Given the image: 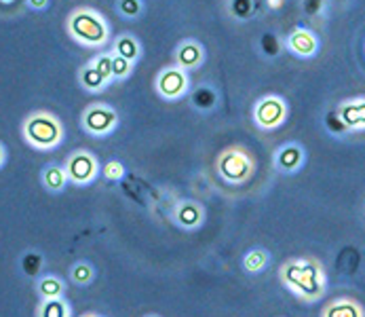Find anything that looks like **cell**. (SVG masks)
I'll use <instances>...</instances> for the list:
<instances>
[{"label": "cell", "mask_w": 365, "mask_h": 317, "mask_svg": "<svg viewBox=\"0 0 365 317\" xmlns=\"http://www.w3.org/2000/svg\"><path fill=\"white\" fill-rule=\"evenodd\" d=\"M125 173H127V169L118 158H110L102 165V176L108 182H120L125 178Z\"/></svg>", "instance_id": "28"}, {"label": "cell", "mask_w": 365, "mask_h": 317, "mask_svg": "<svg viewBox=\"0 0 365 317\" xmlns=\"http://www.w3.org/2000/svg\"><path fill=\"white\" fill-rule=\"evenodd\" d=\"M336 112H338V116L342 119V123L346 125V129L351 134L365 131V96L340 102Z\"/></svg>", "instance_id": "13"}, {"label": "cell", "mask_w": 365, "mask_h": 317, "mask_svg": "<svg viewBox=\"0 0 365 317\" xmlns=\"http://www.w3.org/2000/svg\"><path fill=\"white\" fill-rule=\"evenodd\" d=\"M283 45H285L287 51L292 53L294 57H298V59H313V57H317L319 51H321V41H319V36L314 34L311 28H304V26L294 28V30L285 36Z\"/></svg>", "instance_id": "9"}, {"label": "cell", "mask_w": 365, "mask_h": 317, "mask_svg": "<svg viewBox=\"0 0 365 317\" xmlns=\"http://www.w3.org/2000/svg\"><path fill=\"white\" fill-rule=\"evenodd\" d=\"M112 51H102V53H98V55H93L91 59H89V64L104 76L106 81L112 85L114 83V76H112Z\"/></svg>", "instance_id": "26"}, {"label": "cell", "mask_w": 365, "mask_h": 317, "mask_svg": "<svg viewBox=\"0 0 365 317\" xmlns=\"http://www.w3.org/2000/svg\"><path fill=\"white\" fill-rule=\"evenodd\" d=\"M41 184L47 193L51 195H59L66 191V186L70 184L68 180V173H66V167L63 165H57V163H49L43 167L41 171Z\"/></svg>", "instance_id": "14"}, {"label": "cell", "mask_w": 365, "mask_h": 317, "mask_svg": "<svg viewBox=\"0 0 365 317\" xmlns=\"http://www.w3.org/2000/svg\"><path fill=\"white\" fill-rule=\"evenodd\" d=\"M325 129L331 134V136H336V138H342V136H346V134H351L349 129H346V125L342 123V119L338 116V112L336 110H331V112H327V116H325Z\"/></svg>", "instance_id": "29"}, {"label": "cell", "mask_w": 365, "mask_h": 317, "mask_svg": "<svg viewBox=\"0 0 365 317\" xmlns=\"http://www.w3.org/2000/svg\"><path fill=\"white\" fill-rule=\"evenodd\" d=\"M21 138L30 149L49 153L63 144L66 127L55 112L41 108V110H32L21 121Z\"/></svg>", "instance_id": "3"}, {"label": "cell", "mask_w": 365, "mask_h": 317, "mask_svg": "<svg viewBox=\"0 0 365 317\" xmlns=\"http://www.w3.org/2000/svg\"><path fill=\"white\" fill-rule=\"evenodd\" d=\"M63 167H66L70 184H74V186H89L102 173L100 158L96 157L91 151H87V149H78V151L70 153L66 157Z\"/></svg>", "instance_id": "6"}, {"label": "cell", "mask_w": 365, "mask_h": 317, "mask_svg": "<svg viewBox=\"0 0 365 317\" xmlns=\"http://www.w3.org/2000/svg\"><path fill=\"white\" fill-rule=\"evenodd\" d=\"M205 47H203V43L201 41H197V39H184L178 47H175V51H173V64L175 66H180L182 70H186V72H195V70H199L203 64H205Z\"/></svg>", "instance_id": "11"}, {"label": "cell", "mask_w": 365, "mask_h": 317, "mask_svg": "<svg viewBox=\"0 0 365 317\" xmlns=\"http://www.w3.org/2000/svg\"><path fill=\"white\" fill-rule=\"evenodd\" d=\"M190 96V108L192 110H197V112H201V114H209V112H213L217 104H220V94H217V89L213 87V85H199L195 91H190L188 94Z\"/></svg>", "instance_id": "16"}, {"label": "cell", "mask_w": 365, "mask_h": 317, "mask_svg": "<svg viewBox=\"0 0 365 317\" xmlns=\"http://www.w3.org/2000/svg\"><path fill=\"white\" fill-rule=\"evenodd\" d=\"M19 0H0V6H6V9H11V6H15ZM24 4H26V0H21Z\"/></svg>", "instance_id": "34"}, {"label": "cell", "mask_w": 365, "mask_h": 317, "mask_svg": "<svg viewBox=\"0 0 365 317\" xmlns=\"http://www.w3.org/2000/svg\"><path fill=\"white\" fill-rule=\"evenodd\" d=\"M6 158H9V153H6V146L0 142V169L6 165Z\"/></svg>", "instance_id": "33"}, {"label": "cell", "mask_w": 365, "mask_h": 317, "mask_svg": "<svg viewBox=\"0 0 365 317\" xmlns=\"http://www.w3.org/2000/svg\"><path fill=\"white\" fill-rule=\"evenodd\" d=\"M287 116H289V106L285 102V98H281L277 94L264 96L252 108V119H254L256 127L262 131L279 129L281 125H285Z\"/></svg>", "instance_id": "7"}, {"label": "cell", "mask_w": 365, "mask_h": 317, "mask_svg": "<svg viewBox=\"0 0 365 317\" xmlns=\"http://www.w3.org/2000/svg\"><path fill=\"white\" fill-rule=\"evenodd\" d=\"M81 317H104V316H100V313H85V316H81Z\"/></svg>", "instance_id": "35"}, {"label": "cell", "mask_w": 365, "mask_h": 317, "mask_svg": "<svg viewBox=\"0 0 365 317\" xmlns=\"http://www.w3.org/2000/svg\"><path fill=\"white\" fill-rule=\"evenodd\" d=\"M258 13V2L256 0H228V15L235 21H250Z\"/></svg>", "instance_id": "23"}, {"label": "cell", "mask_w": 365, "mask_h": 317, "mask_svg": "<svg viewBox=\"0 0 365 317\" xmlns=\"http://www.w3.org/2000/svg\"><path fill=\"white\" fill-rule=\"evenodd\" d=\"M321 317H365L364 307L355 301V298H336L331 301L325 309Z\"/></svg>", "instance_id": "19"}, {"label": "cell", "mask_w": 365, "mask_h": 317, "mask_svg": "<svg viewBox=\"0 0 365 317\" xmlns=\"http://www.w3.org/2000/svg\"><path fill=\"white\" fill-rule=\"evenodd\" d=\"M268 264H270V254L264 248H252L243 256V268L250 275H260L268 268Z\"/></svg>", "instance_id": "21"}, {"label": "cell", "mask_w": 365, "mask_h": 317, "mask_svg": "<svg viewBox=\"0 0 365 317\" xmlns=\"http://www.w3.org/2000/svg\"><path fill=\"white\" fill-rule=\"evenodd\" d=\"M66 34L70 41L87 49H102L112 39L108 19L93 6L72 9L66 17Z\"/></svg>", "instance_id": "2"}, {"label": "cell", "mask_w": 365, "mask_h": 317, "mask_svg": "<svg viewBox=\"0 0 365 317\" xmlns=\"http://www.w3.org/2000/svg\"><path fill=\"white\" fill-rule=\"evenodd\" d=\"M114 55V53H112ZM135 70V64L120 57V55H114L112 57V76H114V83H120V81H127Z\"/></svg>", "instance_id": "27"}, {"label": "cell", "mask_w": 365, "mask_h": 317, "mask_svg": "<svg viewBox=\"0 0 365 317\" xmlns=\"http://www.w3.org/2000/svg\"><path fill=\"white\" fill-rule=\"evenodd\" d=\"M34 290L36 294L41 296V301H47V298H61L66 294V281L55 275V273H43L36 283H34Z\"/></svg>", "instance_id": "18"}, {"label": "cell", "mask_w": 365, "mask_h": 317, "mask_svg": "<svg viewBox=\"0 0 365 317\" xmlns=\"http://www.w3.org/2000/svg\"><path fill=\"white\" fill-rule=\"evenodd\" d=\"M120 125V116L116 108L106 102H93L81 112V127L91 138H108L112 136Z\"/></svg>", "instance_id": "5"}, {"label": "cell", "mask_w": 365, "mask_h": 317, "mask_svg": "<svg viewBox=\"0 0 365 317\" xmlns=\"http://www.w3.org/2000/svg\"><path fill=\"white\" fill-rule=\"evenodd\" d=\"M116 13L127 19V21H135L144 15L146 11V2L144 0H116Z\"/></svg>", "instance_id": "25"}, {"label": "cell", "mask_w": 365, "mask_h": 317, "mask_svg": "<svg viewBox=\"0 0 365 317\" xmlns=\"http://www.w3.org/2000/svg\"><path fill=\"white\" fill-rule=\"evenodd\" d=\"M171 218L184 231H197L205 222V210H203L201 203H197L192 199H186V201L175 203Z\"/></svg>", "instance_id": "12"}, {"label": "cell", "mask_w": 365, "mask_h": 317, "mask_svg": "<svg viewBox=\"0 0 365 317\" xmlns=\"http://www.w3.org/2000/svg\"><path fill=\"white\" fill-rule=\"evenodd\" d=\"M148 317H158V316H148Z\"/></svg>", "instance_id": "36"}, {"label": "cell", "mask_w": 365, "mask_h": 317, "mask_svg": "<svg viewBox=\"0 0 365 317\" xmlns=\"http://www.w3.org/2000/svg\"><path fill=\"white\" fill-rule=\"evenodd\" d=\"M51 6V0H26V9L34 13H45Z\"/></svg>", "instance_id": "31"}, {"label": "cell", "mask_w": 365, "mask_h": 317, "mask_svg": "<svg viewBox=\"0 0 365 317\" xmlns=\"http://www.w3.org/2000/svg\"><path fill=\"white\" fill-rule=\"evenodd\" d=\"M68 277H70V281L74 286L87 288V286H91L96 281V268H93V264L89 263V261H78V263H74L70 266Z\"/></svg>", "instance_id": "22"}, {"label": "cell", "mask_w": 365, "mask_h": 317, "mask_svg": "<svg viewBox=\"0 0 365 317\" xmlns=\"http://www.w3.org/2000/svg\"><path fill=\"white\" fill-rule=\"evenodd\" d=\"M155 91L165 102L184 100L190 94V74L180 66H165L155 79Z\"/></svg>", "instance_id": "8"}, {"label": "cell", "mask_w": 365, "mask_h": 317, "mask_svg": "<svg viewBox=\"0 0 365 317\" xmlns=\"http://www.w3.org/2000/svg\"><path fill=\"white\" fill-rule=\"evenodd\" d=\"M110 51L114 53V55H120V57L129 59V61H133V64H138L142 59V55H144V47H142L138 36H133L129 32H123V34H118L112 41V49Z\"/></svg>", "instance_id": "15"}, {"label": "cell", "mask_w": 365, "mask_h": 317, "mask_svg": "<svg viewBox=\"0 0 365 317\" xmlns=\"http://www.w3.org/2000/svg\"><path fill=\"white\" fill-rule=\"evenodd\" d=\"M274 169L285 176H296L307 165V149L298 142H285L272 155Z\"/></svg>", "instance_id": "10"}, {"label": "cell", "mask_w": 365, "mask_h": 317, "mask_svg": "<svg viewBox=\"0 0 365 317\" xmlns=\"http://www.w3.org/2000/svg\"><path fill=\"white\" fill-rule=\"evenodd\" d=\"M266 6L270 11H281L285 6V0H266Z\"/></svg>", "instance_id": "32"}, {"label": "cell", "mask_w": 365, "mask_h": 317, "mask_svg": "<svg viewBox=\"0 0 365 317\" xmlns=\"http://www.w3.org/2000/svg\"><path fill=\"white\" fill-rule=\"evenodd\" d=\"M19 266H21V273L26 277H41L43 275V266H45V256L36 250H28L21 261H19Z\"/></svg>", "instance_id": "24"}, {"label": "cell", "mask_w": 365, "mask_h": 317, "mask_svg": "<svg viewBox=\"0 0 365 317\" xmlns=\"http://www.w3.org/2000/svg\"><path fill=\"white\" fill-rule=\"evenodd\" d=\"M36 317H72V305L66 301V296L41 301L36 307Z\"/></svg>", "instance_id": "20"}, {"label": "cell", "mask_w": 365, "mask_h": 317, "mask_svg": "<svg viewBox=\"0 0 365 317\" xmlns=\"http://www.w3.org/2000/svg\"><path fill=\"white\" fill-rule=\"evenodd\" d=\"M76 81H78V87H81L85 94H102V91H106V89L110 87V83L106 81L104 76H102L89 61L83 64V66L78 68Z\"/></svg>", "instance_id": "17"}, {"label": "cell", "mask_w": 365, "mask_h": 317, "mask_svg": "<svg viewBox=\"0 0 365 317\" xmlns=\"http://www.w3.org/2000/svg\"><path fill=\"white\" fill-rule=\"evenodd\" d=\"M215 171L226 184L239 186L254 176L256 161L245 146H228L215 158Z\"/></svg>", "instance_id": "4"}, {"label": "cell", "mask_w": 365, "mask_h": 317, "mask_svg": "<svg viewBox=\"0 0 365 317\" xmlns=\"http://www.w3.org/2000/svg\"><path fill=\"white\" fill-rule=\"evenodd\" d=\"M281 283L302 303L313 305L327 292V275L314 258H292L279 268Z\"/></svg>", "instance_id": "1"}, {"label": "cell", "mask_w": 365, "mask_h": 317, "mask_svg": "<svg viewBox=\"0 0 365 317\" xmlns=\"http://www.w3.org/2000/svg\"><path fill=\"white\" fill-rule=\"evenodd\" d=\"M260 47L264 55H268V57H277L279 51H281V47H285L274 34H270V32H264L260 39Z\"/></svg>", "instance_id": "30"}]
</instances>
